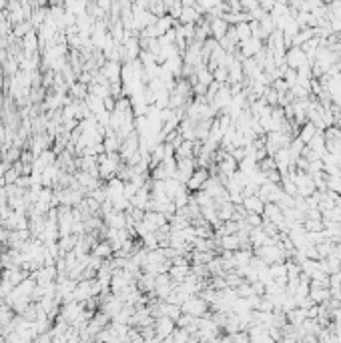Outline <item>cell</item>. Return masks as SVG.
Masks as SVG:
<instances>
[{"mask_svg":"<svg viewBox=\"0 0 341 343\" xmlns=\"http://www.w3.org/2000/svg\"><path fill=\"white\" fill-rule=\"evenodd\" d=\"M177 327V321L168 315H160V317H154V335L156 339H166L170 333L175 331Z\"/></svg>","mask_w":341,"mask_h":343,"instance_id":"2","label":"cell"},{"mask_svg":"<svg viewBox=\"0 0 341 343\" xmlns=\"http://www.w3.org/2000/svg\"><path fill=\"white\" fill-rule=\"evenodd\" d=\"M207 179H209V168H207V166H197V168H195V173L191 175V179L187 181V189H189L191 193L201 191Z\"/></svg>","mask_w":341,"mask_h":343,"instance_id":"5","label":"cell"},{"mask_svg":"<svg viewBox=\"0 0 341 343\" xmlns=\"http://www.w3.org/2000/svg\"><path fill=\"white\" fill-rule=\"evenodd\" d=\"M211 309V305L197 293V295H191V297H187L183 303H181V311H185V313H191V315H195V317H203V315H207V311Z\"/></svg>","mask_w":341,"mask_h":343,"instance_id":"1","label":"cell"},{"mask_svg":"<svg viewBox=\"0 0 341 343\" xmlns=\"http://www.w3.org/2000/svg\"><path fill=\"white\" fill-rule=\"evenodd\" d=\"M189 273H191V265H189V263H187V265H170V267H168V275L173 277L175 283L185 281Z\"/></svg>","mask_w":341,"mask_h":343,"instance_id":"10","label":"cell"},{"mask_svg":"<svg viewBox=\"0 0 341 343\" xmlns=\"http://www.w3.org/2000/svg\"><path fill=\"white\" fill-rule=\"evenodd\" d=\"M261 48H263V40L257 38V36H251V38H247V40H241L237 50H239V54H241L243 58H249V56H255Z\"/></svg>","mask_w":341,"mask_h":343,"instance_id":"4","label":"cell"},{"mask_svg":"<svg viewBox=\"0 0 341 343\" xmlns=\"http://www.w3.org/2000/svg\"><path fill=\"white\" fill-rule=\"evenodd\" d=\"M243 207L247 209V213H263L265 209V201L255 193V195H249V197H243Z\"/></svg>","mask_w":341,"mask_h":343,"instance_id":"8","label":"cell"},{"mask_svg":"<svg viewBox=\"0 0 341 343\" xmlns=\"http://www.w3.org/2000/svg\"><path fill=\"white\" fill-rule=\"evenodd\" d=\"M142 221L146 223V227H148L150 231H156V229H160L162 225L168 223V219H166L162 213H158V211H148V213H144V219H142Z\"/></svg>","mask_w":341,"mask_h":343,"instance_id":"7","label":"cell"},{"mask_svg":"<svg viewBox=\"0 0 341 343\" xmlns=\"http://www.w3.org/2000/svg\"><path fill=\"white\" fill-rule=\"evenodd\" d=\"M317 130H319V128H317V126H315L311 120H307L305 124H301V126H299V138H301V140L307 144V142H309V140H311V138L317 134Z\"/></svg>","mask_w":341,"mask_h":343,"instance_id":"14","label":"cell"},{"mask_svg":"<svg viewBox=\"0 0 341 343\" xmlns=\"http://www.w3.org/2000/svg\"><path fill=\"white\" fill-rule=\"evenodd\" d=\"M201 16H203V14H201V10L197 8V4H195V6H183L181 16H179V22H181V24H195Z\"/></svg>","mask_w":341,"mask_h":343,"instance_id":"9","label":"cell"},{"mask_svg":"<svg viewBox=\"0 0 341 343\" xmlns=\"http://www.w3.org/2000/svg\"><path fill=\"white\" fill-rule=\"evenodd\" d=\"M309 297L313 299V303H325L331 299V289L329 287H311Z\"/></svg>","mask_w":341,"mask_h":343,"instance_id":"12","label":"cell"},{"mask_svg":"<svg viewBox=\"0 0 341 343\" xmlns=\"http://www.w3.org/2000/svg\"><path fill=\"white\" fill-rule=\"evenodd\" d=\"M307 319V311L303 309V307H295V309H291V311H287V321L291 323V325H295V327H299L303 321Z\"/></svg>","mask_w":341,"mask_h":343,"instance_id":"13","label":"cell"},{"mask_svg":"<svg viewBox=\"0 0 341 343\" xmlns=\"http://www.w3.org/2000/svg\"><path fill=\"white\" fill-rule=\"evenodd\" d=\"M275 2H277V0H259V6H261L263 10H267V12H271L273 6H275Z\"/></svg>","mask_w":341,"mask_h":343,"instance_id":"20","label":"cell"},{"mask_svg":"<svg viewBox=\"0 0 341 343\" xmlns=\"http://www.w3.org/2000/svg\"><path fill=\"white\" fill-rule=\"evenodd\" d=\"M253 255H255V253H253L251 249H237V251H235V269H237V267L249 265V261H251Z\"/></svg>","mask_w":341,"mask_h":343,"instance_id":"15","label":"cell"},{"mask_svg":"<svg viewBox=\"0 0 341 343\" xmlns=\"http://www.w3.org/2000/svg\"><path fill=\"white\" fill-rule=\"evenodd\" d=\"M283 78L287 80V84H289V86H293V84L297 82V70L287 66V68H285V72H283Z\"/></svg>","mask_w":341,"mask_h":343,"instance_id":"18","label":"cell"},{"mask_svg":"<svg viewBox=\"0 0 341 343\" xmlns=\"http://www.w3.org/2000/svg\"><path fill=\"white\" fill-rule=\"evenodd\" d=\"M219 247L225 249V251H237V249H241V243H239L237 233H233V235H223V237L219 239Z\"/></svg>","mask_w":341,"mask_h":343,"instance_id":"11","label":"cell"},{"mask_svg":"<svg viewBox=\"0 0 341 343\" xmlns=\"http://www.w3.org/2000/svg\"><path fill=\"white\" fill-rule=\"evenodd\" d=\"M213 78L217 80V82H227L229 80V68L227 66H217V68H213Z\"/></svg>","mask_w":341,"mask_h":343,"instance_id":"17","label":"cell"},{"mask_svg":"<svg viewBox=\"0 0 341 343\" xmlns=\"http://www.w3.org/2000/svg\"><path fill=\"white\" fill-rule=\"evenodd\" d=\"M207 20H209V24H211V36L213 38H217V40H221L225 34H227V30H229V22L225 20V18H221V16H207V14H203Z\"/></svg>","mask_w":341,"mask_h":343,"instance_id":"6","label":"cell"},{"mask_svg":"<svg viewBox=\"0 0 341 343\" xmlns=\"http://www.w3.org/2000/svg\"><path fill=\"white\" fill-rule=\"evenodd\" d=\"M307 62H311L309 58H307V54L303 52V48L301 46H289L287 48V52H285V64L289 66V68H301L303 64H307Z\"/></svg>","mask_w":341,"mask_h":343,"instance_id":"3","label":"cell"},{"mask_svg":"<svg viewBox=\"0 0 341 343\" xmlns=\"http://www.w3.org/2000/svg\"><path fill=\"white\" fill-rule=\"evenodd\" d=\"M235 32H237L239 42H241V40H247V38H251V36H253V32H251V24H249V22H237V24H235Z\"/></svg>","mask_w":341,"mask_h":343,"instance_id":"16","label":"cell"},{"mask_svg":"<svg viewBox=\"0 0 341 343\" xmlns=\"http://www.w3.org/2000/svg\"><path fill=\"white\" fill-rule=\"evenodd\" d=\"M239 2H241V10H245V12L259 8V0H239Z\"/></svg>","mask_w":341,"mask_h":343,"instance_id":"19","label":"cell"}]
</instances>
